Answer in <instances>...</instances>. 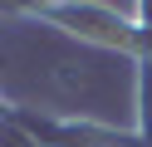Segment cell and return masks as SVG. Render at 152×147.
<instances>
[{"instance_id": "1", "label": "cell", "mask_w": 152, "mask_h": 147, "mask_svg": "<svg viewBox=\"0 0 152 147\" xmlns=\"http://www.w3.org/2000/svg\"><path fill=\"white\" fill-rule=\"evenodd\" d=\"M20 15H34V20H49L59 25L64 34L83 39V44H98V49H118L128 54L132 64H147L152 69V29L137 25L123 5H64V0H44V5H15Z\"/></svg>"}, {"instance_id": "2", "label": "cell", "mask_w": 152, "mask_h": 147, "mask_svg": "<svg viewBox=\"0 0 152 147\" xmlns=\"http://www.w3.org/2000/svg\"><path fill=\"white\" fill-rule=\"evenodd\" d=\"M5 127L30 137V147H152L142 132H118V127L88 123V118H44L30 108H5Z\"/></svg>"}, {"instance_id": "3", "label": "cell", "mask_w": 152, "mask_h": 147, "mask_svg": "<svg viewBox=\"0 0 152 147\" xmlns=\"http://www.w3.org/2000/svg\"><path fill=\"white\" fill-rule=\"evenodd\" d=\"M123 10H128L137 25H147V29H152V0H137V5H123Z\"/></svg>"}]
</instances>
